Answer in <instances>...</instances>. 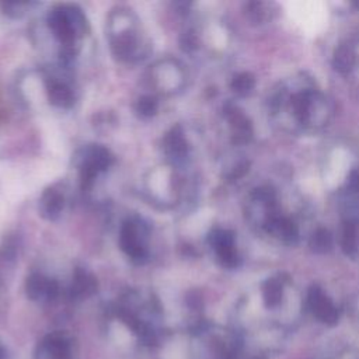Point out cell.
<instances>
[{
    "label": "cell",
    "mask_w": 359,
    "mask_h": 359,
    "mask_svg": "<svg viewBox=\"0 0 359 359\" xmlns=\"http://www.w3.org/2000/svg\"><path fill=\"white\" fill-rule=\"evenodd\" d=\"M49 27L60 42L73 43L84 34L86 18L74 7H59L49 14Z\"/></svg>",
    "instance_id": "obj_1"
},
{
    "label": "cell",
    "mask_w": 359,
    "mask_h": 359,
    "mask_svg": "<svg viewBox=\"0 0 359 359\" xmlns=\"http://www.w3.org/2000/svg\"><path fill=\"white\" fill-rule=\"evenodd\" d=\"M119 243L122 250L136 262H143L149 255V229L139 217L128 219L121 230Z\"/></svg>",
    "instance_id": "obj_2"
},
{
    "label": "cell",
    "mask_w": 359,
    "mask_h": 359,
    "mask_svg": "<svg viewBox=\"0 0 359 359\" xmlns=\"http://www.w3.org/2000/svg\"><path fill=\"white\" fill-rule=\"evenodd\" d=\"M76 342L73 335L66 331L46 334L35 346L34 359H73Z\"/></svg>",
    "instance_id": "obj_3"
},
{
    "label": "cell",
    "mask_w": 359,
    "mask_h": 359,
    "mask_svg": "<svg viewBox=\"0 0 359 359\" xmlns=\"http://www.w3.org/2000/svg\"><path fill=\"white\" fill-rule=\"evenodd\" d=\"M111 156L101 146H90L83 150L80 157V172L83 181H91L100 171H104L111 164Z\"/></svg>",
    "instance_id": "obj_4"
},
{
    "label": "cell",
    "mask_w": 359,
    "mask_h": 359,
    "mask_svg": "<svg viewBox=\"0 0 359 359\" xmlns=\"http://www.w3.org/2000/svg\"><path fill=\"white\" fill-rule=\"evenodd\" d=\"M299 8H294L290 11V14L297 20L299 24L304 29L316 31L317 28L323 27L327 20V10L318 4L306 3V4H294Z\"/></svg>",
    "instance_id": "obj_5"
},
{
    "label": "cell",
    "mask_w": 359,
    "mask_h": 359,
    "mask_svg": "<svg viewBox=\"0 0 359 359\" xmlns=\"http://www.w3.org/2000/svg\"><path fill=\"white\" fill-rule=\"evenodd\" d=\"M27 294L35 302H49L57 294V285L42 275H32L27 280Z\"/></svg>",
    "instance_id": "obj_6"
},
{
    "label": "cell",
    "mask_w": 359,
    "mask_h": 359,
    "mask_svg": "<svg viewBox=\"0 0 359 359\" xmlns=\"http://www.w3.org/2000/svg\"><path fill=\"white\" fill-rule=\"evenodd\" d=\"M63 208V198L55 191H46L39 202V209L42 212V216L46 219H56L60 215V210Z\"/></svg>",
    "instance_id": "obj_7"
},
{
    "label": "cell",
    "mask_w": 359,
    "mask_h": 359,
    "mask_svg": "<svg viewBox=\"0 0 359 359\" xmlns=\"http://www.w3.org/2000/svg\"><path fill=\"white\" fill-rule=\"evenodd\" d=\"M95 292V282L86 272L79 273L72 285V296L74 297H87Z\"/></svg>",
    "instance_id": "obj_8"
},
{
    "label": "cell",
    "mask_w": 359,
    "mask_h": 359,
    "mask_svg": "<svg viewBox=\"0 0 359 359\" xmlns=\"http://www.w3.org/2000/svg\"><path fill=\"white\" fill-rule=\"evenodd\" d=\"M50 97H52V101L60 107L70 105L73 101V95L70 90L63 84H53L50 87Z\"/></svg>",
    "instance_id": "obj_9"
},
{
    "label": "cell",
    "mask_w": 359,
    "mask_h": 359,
    "mask_svg": "<svg viewBox=\"0 0 359 359\" xmlns=\"http://www.w3.org/2000/svg\"><path fill=\"white\" fill-rule=\"evenodd\" d=\"M0 359H7V351L1 344H0Z\"/></svg>",
    "instance_id": "obj_10"
}]
</instances>
